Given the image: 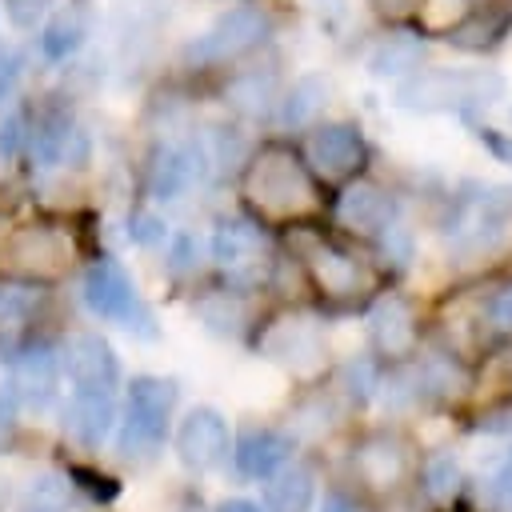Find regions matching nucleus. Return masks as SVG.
<instances>
[{"instance_id": "obj_1", "label": "nucleus", "mask_w": 512, "mask_h": 512, "mask_svg": "<svg viewBox=\"0 0 512 512\" xmlns=\"http://www.w3.org/2000/svg\"><path fill=\"white\" fill-rule=\"evenodd\" d=\"M244 196L272 220H296L320 208L316 180L308 176L300 156L280 144H268L252 156L244 172Z\"/></svg>"}, {"instance_id": "obj_2", "label": "nucleus", "mask_w": 512, "mask_h": 512, "mask_svg": "<svg viewBox=\"0 0 512 512\" xmlns=\"http://www.w3.org/2000/svg\"><path fill=\"white\" fill-rule=\"evenodd\" d=\"M504 80L496 72H452V68H428L400 84L396 104L408 112H444V108H488L500 100Z\"/></svg>"}, {"instance_id": "obj_3", "label": "nucleus", "mask_w": 512, "mask_h": 512, "mask_svg": "<svg viewBox=\"0 0 512 512\" xmlns=\"http://www.w3.org/2000/svg\"><path fill=\"white\" fill-rule=\"evenodd\" d=\"M80 292H84V304H88L92 316L112 320V324H120V328L144 336V340L156 336L152 312L140 304V296H136L128 272H124L116 260H96V264L84 272V288H80Z\"/></svg>"}, {"instance_id": "obj_4", "label": "nucleus", "mask_w": 512, "mask_h": 512, "mask_svg": "<svg viewBox=\"0 0 512 512\" xmlns=\"http://www.w3.org/2000/svg\"><path fill=\"white\" fill-rule=\"evenodd\" d=\"M72 256H76V244L56 224H24L0 244V268L28 280H52L68 272Z\"/></svg>"}, {"instance_id": "obj_5", "label": "nucleus", "mask_w": 512, "mask_h": 512, "mask_svg": "<svg viewBox=\"0 0 512 512\" xmlns=\"http://www.w3.org/2000/svg\"><path fill=\"white\" fill-rule=\"evenodd\" d=\"M268 32V12L256 4H236L228 12H220L196 40H188L184 60L188 64H224L236 60L240 52L256 48Z\"/></svg>"}, {"instance_id": "obj_6", "label": "nucleus", "mask_w": 512, "mask_h": 512, "mask_svg": "<svg viewBox=\"0 0 512 512\" xmlns=\"http://www.w3.org/2000/svg\"><path fill=\"white\" fill-rule=\"evenodd\" d=\"M260 352L288 368V372H316L324 364V336L312 320H300V316H280L268 324V332L260 336Z\"/></svg>"}, {"instance_id": "obj_7", "label": "nucleus", "mask_w": 512, "mask_h": 512, "mask_svg": "<svg viewBox=\"0 0 512 512\" xmlns=\"http://www.w3.org/2000/svg\"><path fill=\"white\" fill-rule=\"evenodd\" d=\"M60 372L72 380V388H92V392H112L120 380L116 352L100 332L72 336L64 356H60Z\"/></svg>"}, {"instance_id": "obj_8", "label": "nucleus", "mask_w": 512, "mask_h": 512, "mask_svg": "<svg viewBox=\"0 0 512 512\" xmlns=\"http://www.w3.org/2000/svg\"><path fill=\"white\" fill-rule=\"evenodd\" d=\"M176 452L188 468L208 472L228 460V424L216 408H192L176 428Z\"/></svg>"}, {"instance_id": "obj_9", "label": "nucleus", "mask_w": 512, "mask_h": 512, "mask_svg": "<svg viewBox=\"0 0 512 512\" xmlns=\"http://www.w3.org/2000/svg\"><path fill=\"white\" fill-rule=\"evenodd\" d=\"M204 168H208V156L200 144H164L148 164V192L156 200H176L192 184H200Z\"/></svg>"}, {"instance_id": "obj_10", "label": "nucleus", "mask_w": 512, "mask_h": 512, "mask_svg": "<svg viewBox=\"0 0 512 512\" xmlns=\"http://www.w3.org/2000/svg\"><path fill=\"white\" fill-rule=\"evenodd\" d=\"M212 260L240 280H252L264 264V236L248 220H220L212 232Z\"/></svg>"}, {"instance_id": "obj_11", "label": "nucleus", "mask_w": 512, "mask_h": 512, "mask_svg": "<svg viewBox=\"0 0 512 512\" xmlns=\"http://www.w3.org/2000/svg\"><path fill=\"white\" fill-rule=\"evenodd\" d=\"M116 424V404L112 392H92V388H76L72 400L64 404V432L84 444V448H100L104 436Z\"/></svg>"}, {"instance_id": "obj_12", "label": "nucleus", "mask_w": 512, "mask_h": 512, "mask_svg": "<svg viewBox=\"0 0 512 512\" xmlns=\"http://www.w3.org/2000/svg\"><path fill=\"white\" fill-rule=\"evenodd\" d=\"M308 156H312V164H316L328 180H340V176H348V172L360 168V160H364V140H360V132H356L352 124H324V128L312 132Z\"/></svg>"}, {"instance_id": "obj_13", "label": "nucleus", "mask_w": 512, "mask_h": 512, "mask_svg": "<svg viewBox=\"0 0 512 512\" xmlns=\"http://www.w3.org/2000/svg\"><path fill=\"white\" fill-rule=\"evenodd\" d=\"M368 332H372V344L384 352V356H404L412 352L416 344V312L404 296H380L368 312Z\"/></svg>"}, {"instance_id": "obj_14", "label": "nucleus", "mask_w": 512, "mask_h": 512, "mask_svg": "<svg viewBox=\"0 0 512 512\" xmlns=\"http://www.w3.org/2000/svg\"><path fill=\"white\" fill-rule=\"evenodd\" d=\"M56 384H60V356L52 348L36 344V348H24L20 356H12V388L20 400L44 408L56 396Z\"/></svg>"}, {"instance_id": "obj_15", "label": "nucleus", "mask_w": 512, "mask_h": 512, "mask_svg": "<svg viewBox=\"0 0 512 512\" xmlns=\"http://www.w3.org/2000/svg\"><path fill=\"white\" fill-rule=\"evenodd\" d=\"M336 220L344 228H352V232H380L392 220V200H388V192L380 184L356 180L336 200Z\"/></svg>"}, {"instance_id": "obj_16", "label": "nucleus", "mask_w": 512, "mask_h": 512, "mask_svg": "<svg viewBox=\"0 0 512 512\" xmlns=\"http://www.w3.org/2000/svg\"><path fill=\"white\" fill-rule=\"evenodd\" d=\"M288 456H292V440L276 428H244L236 440V464L252 480L272 476L280 464H288Z\"/></svg>"}, {"instance_id": "obj_17", "label": "nucleus", "mask_w": 512, "mask_h": 512, "mask_svg": "<svg viewBox=\"0 0 512 512\" xmlns=\"http://www.w3.org/2000/svg\"><path fill=\"white\" fill-rule=\"evenodd\" d=\"M308 272L328 296H352L368 284V272L360 268V260H352L348 252H340L332 244H316L308 252Z\"/></svg>"}, {"instance_id": "obj_18", "label": "nucleus", "mask_w": 512, "mask_h": 512, "mask_svg": "<svg viewBox=\"0 0 512 512\" xmlns=\"http://www.w3.org/2000/svg\"><path fill=\"white\" fill-rule=\"evenodd\" d=\"M356 472L364 476V484L372 488H392L404 480L408 472V448L396 436H372L360 444L356 452Z\"/></svg>"}, {"instance_id": "obj_19", "label": "nucleus", "mask_w": 512, "mask_h": 512, "mask_svg": "<svg viewBox=\"0 0 512 512\" xmlns=\"http://www.w3.org/2000/svg\"><path fill=\"white\" fill-rule=\"evenodd\" d=\"M264 508L268 512H308L316 500V480L300 464H280L272 476H264Z\"/></svg>"}, {"instance_id": "obj_20", "label": "nucleus", "mask_w": 512, "mask_h": 512, "mask_svg": "<svg viewBox=\"0 0 512 512\" xmlns=\"http://www.w3.org/2000/svg\"><path fill=\"white\" fill-rule=\"evenodd\" d=\"M164 440H168V420H156V416L124 408V420H120V432H116V452L124 460L144 464L164 448Z\"/></svg>"}, {"instance_id": "obj_21", "label": "nucleus", "mask_w": 512, "mask_h": 512, "mask_svg": "<svg viewBox=\"0 0 512 512\" xmlns=\"http://www.w3.org/2000/svg\"><path fill=\"white\" fill-rule=\"evenodd\" d=\"M84 40H88V12H84L80 4H72V8L56 12V16L44 24V32H40V52H44V60L60 64V60L76 56V52L84 48Z\"/></svg>"}, {"instance_id": "obj_22", "label": "nucleus", "mask_w": 512, "mask_h": 512, "mask_svg": "<svg viewBox=\"0 0 512 512\" xmlns=\"http://www.w3.org/2000/svg\"><path fill=\"white\" fill-rule=\"evenodd\" d=\"M420 56H424V40L420 36H412V32H388V36H380L372 44L368 68H372V76H404V72H412L420 64Z\"/></svg>"}, {"instance_id": "obj_23", "label": "nucleus", "mask_w": 512, "mask_h": 512, "mask_svg": "<svg viewBox=\"0 0 512 512\" xmlns=\"http://www.w3.org/2000/svg\"><path fill=\"white\" fill-rule=\"evenodd\" d=\"M508 24L512 16L504 8H480V12H468L456 28H448V40L460 48H492L508 32Z\"/></svg>"}, {"instance_id": "obj_24", "label": "nucleus", "mask_w": 512, "mask_h": 512, "mask_svg": "<svg viewBox=\"0 0 512 512\" xmlns=\"http://www.w3.org/2000/svg\"><path fill=\"white\" fill-rule=\"evenodd\" d=\"M328 104V84L320 76H304L288 88L284 104H280V124L284 128H304L316 120V112Z\"/></svg>"}, {"instance_id": "obj_25", "label": "nucleus", "mask_w": 512, "mask_h": 512, "mask_svg": "<svg viewBox=\"0 0 512 512\" xmlns=\"http://www.w3.org/2000/svg\"><path fill=\"white\" fill-rule=\"evenodd\" d=\"M132 412H144V416H156V420H168L172 408H176V380H164V376H136L128 384V404Z\"/></svg>"}, {"instance_id": "obj_26", "label": "nucleus", "mask_w": 512, "mask_h": 512, "mask_svg": "<svg viewBox=\"0 0 512 512\" xmlns=\"http://www.w3.org/2000/svg\"><path fill=\"white\" fill-rule=\"evenodd\" d=\"M68 500H72V480L68 476H36L20 500V512H68Z\"/></svg>"}, {"instance_id": "obj_27", "label": "nucleus", "mask_w": 512, "mask_h": 512, "mask_svg": "<svg viewBox=\"0 0 512 512\" xmlns=\"http://www.w3.org/2000/svg\"><path fill=\"white\" fill-rule=\"evenodd\" d=\"M272 88H276V80H272V76L244 72V76H236V80H232L228 100H232L240 112H264V108L272 104Z\"/></svg>"}, {"instance_id": "obj_28", "label": "nucleus", "mask_w": 512, "mask_h": 512, "mask_svg": "<svg viewBox=\"0 0 512 512\" xmlns=\"http://www.w3.org/2000/svg\"><path fill=\"white\" fill-rule=\"evenodd\" d=\"M416 376H420V388H428L436 396H456L464 388V372L452 364V356H428Z\"/></svg>"}, {"instance_id": "obj_29", "label": "nucleus", "mask_w": 512, "mask_h": 512, "mask_svg": "<svg viewBox=\"0 0 512 512\" xmlns=\"http://www.w3.org/2000/svg\"><path fill=\"white\" fill-rule=\"evenodd\" d=\"M460 484H464V472L452 456H432L424 464V488L432 500H452L460 492Z\"/></svg>"}, {"instance_id": "obj_30", "label": "nucleus", "mask_w": 512, "mask_h": 512, "mask_svg": "<svg viewBox=\"0 0 512 512\" xmlns=\"http://www.w3.org/2000/svg\"><path fill=\"white\" fill-rule=\"evenodd\" d=\"M196 316L204 320V328H208V332H216V336H228V332H236V324H240V304H236L232 296L216 292V296L200 300Z\"/></svg>"}, {"instance_id": "obj_31", "label": "nucleus", "mask_w": 512, "mask_h": 512, "mask_svg": "<svg viewBox=\"0 0 512 512\" xmlns=\"http://www.w3.org/2000/svg\"><path fill=\"white\" fill-rule=\"evenodd\" d=\"M128 236H132V244H140V248H156V244H164V220L160 216H152V212H136L132 220H128Z\"/></svg>"}, {"instance_id": "obj_32", "label": "nucleus", "mask_w": 512, "mask_h": 512, "mask_svg": "<svg viewBox=\"0 0 512 512\" xmlns=\"http://www.w3.org/2000/svg\"><path fill=\"white\" fill-rule=\"evenodd\" d=\"M380 232H384V236H380L384 256H388L392 264H400V268H404V264L412 260V232H408V228H400V224H392V220H388Z\"/></svg>"}, {"instance_id": "obj_33", "label": "nucleus", "mask_w": 512, "mask_h": 512, "mask_svg": "<svg viewBox=\"0 0 512 512\" xmlns=\"http://www.w3.org/2000/svg\"><path fill=\"white\" fill-rule=\"evenodd\" d=\"M56 0H4V16L16 24V28H36V20L48 16Z\"/></svg>"}, {"instance_id": "obj_34", "label": "nucleus", "mask_w": 512, "mask_h": 512, "mask_svg": "<svg viewBox=\"0 0 512 512\" xmlns=\"http://www.w3.org/2000/svg\"><path fill=\"white\" fill-rule=\"evenodd\" d=\"M68 480H72V488H84V492H88V496H96V500H112V496H116V480H112V476H104V472L72 468V472H68Z\"/></svg>"}, {"instance_id": "obj_35", "label": "nucleus", "mask_w": 512, "mask_h": 512, "mask_svg": "<svg viewBox=\"0 0 512 512\" xmlns=\"http://www.w3.org/2000/svg\"><path fill=\"white\" fill-rule=\"evenodd\" d=\"M16 416H20V396L8 380V384H0V444L16 432Z\"/></svg>"}, {"instance_id": "obj_36", "label": "nucleus", "mask_w": 512, "mask_h": 512, "mask_svg": "<svg viewBox=\"0 0 512 512\" xmlns=\"http://www.w3.org/2000/svg\"><path fill=\"white\" fill-rule=\"evenodd\" d=\"M344 380H348V388H352V392L364 400V396L376 388V368H372L368 360H352V364L344 368Z\"/></svg>"}, {"instance_id": "obj_37", "label": "nucleus", "mask_w": 512, "mask_h": 512, "mask_svg": "<svg viewBox=\"0 0 512 512\" xmlns=\"http://www.w3.org/2000/svg\"><path fill=\"white\" fill-rule=\"evenodd\" d=\"M20 56L12 52V48H0V104L12 96V88H16V80H20Z\"/></svg>"}, {"instance_id": "obj_38", "label": "nucleus", "mask_w": 512, "mask_h": 512, "mask_svg": "<svg viewBox=\"0 0 512 512\" xmlns=\"http://www.w3.org/2000/svg\"><path fill=\"white\" fill-rule=\"evenodd\" d=\"M488 316H492V324H496V328H508V332H512V288H504V292H496V296H492Z\"/></svg>"}, {"instance_id": "obj_39", "label": "nucleus", "mask_w": 512, "mask_h": 512, "mask_svg": "<svg viewBox=\"0 0 512 512\" xmlns=\"http://www.w3.org/2000/svg\"><path fill=\"white\" fill-rule=\"evenodd\" d=\"M496 496H500L504 512H512V456H508V464H504L500 476H496Z\"/></svg>"}, {"instance_id": "obj_40", "label": "nucleus", "mask_w": 512, "mask_h": 512, "mask_svg": "<svg viewBox=\"0 0 512 512\" xmlns=\"http://www.w3.org/2000/svg\"><path fill=\"white\" fill-rule=\"evenodd\" d=\"M480 140H484L492 152H500L504 160H512V140H504L500 132H492V128H480Z\"/></svg>"}, {"instance_id": "obj_41", "label": "nucleus", "mask_w": 512, "mask_h": 512, "mask_svg": "<svg viewBox=\"0 0 512 512\" xmlns=\"http://www.w3.org/2000/svg\"><path fill=\"white\" fill-rule=\"evenodd\" d=\"M320 512H360L348 496H324V504H320Z\"/></svg>"}, {"instance_id": "obj_42", "label": "nucleus", "mask_w": 512, "mask_h": 512, "mask_svg": "<svg viewBox=\"0 0 512 512\" xmlns=\"http://www.w3.org/2000/svg\"><path fill=\"white\" fill-rule=\"evenodd\" d=\"M380 12H388V16H400V12H412L416 8V0H372Z\"/></svg>"}, {"instance_id": "obj_43", "label": "nucleus", "mask_w": 512, "mask_h": 512, "mask_svg": "<svg viewBox=\"0 0 512 512\" xmlns=\"http://www.w3.org/2000/svg\"><path fill=\"white\" fill-rule=\"evenodd\" d=\"M220 512H264V508L252 500H228V504H220Z\"/></svg>"}, {"instance_id": "obj_44", "label": "nucleus", "mask_w": 512, "mask_h": 512, "mask_svg": "<svg viewBox=\"0 0 512 512\" xmlns=\"http://www.w3.org/2000/svg\"><path fill=\"white\" fill-rule=\"evenodd\" d=\"M8 500V476H0V504Z\"/></svg>"}, {"instance_id": "obj_45", "label": "nucleus", "mask_w": 512, "mask_h": 512, "mask_svg": "<svg viewBox=\"0 0 512 512\" xmlns=\"http://www.w3.org/2000/svg\"><path fill=\"white\" fill-rule=\"evenodd\" d=\"M196 512H200V508H196Z\"/></svg>"}]
</instances>
